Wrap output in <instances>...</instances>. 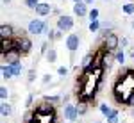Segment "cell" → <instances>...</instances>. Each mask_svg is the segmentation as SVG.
Returning a JSON list of instances; mask_svg holds the SVG:
<instances>
[{
    "label": "cell",
    "instance_id": "484cf974",
    "mask_svg": "<svg viewBox=\"0 0 134 123\" xmlns=\"http://www.w3.org/2000/svg\"><path fill=\"white\" fill-rule=\"evenodd\" d=\"M7 96H9V89L5 86H0V98H2V102H5Z\"/></svg>",
    "mask_w": 134,
    "mask_h": 123
},
{
    "label": "cell",
    "instance_id": "ffe728a7",
    "mask_svg": "<svg viewBox=\"0 0 134 123\" xmlns=\"http://www.w3.org/2000/svg\"><path fill=\"white\" fill-rule=\"evenodd\" d=\"M114 57H116V62H118V64H122V66L125 64V54H124V50L118 48V50L114 52Z\"/></svg>",
    "mask_w": 134,
    "mask_h": 123
},
{
    "label": "cell",
    "instance_id": "e575fe53",
    "mask_svg": "<svg viewBox=\"0 0 134 123\" xmlns=\"http://www.w3.org/2000/svg\"><path fill=\"white\" fill-rule=\"evenodd\" d=\"M129 57H131V59H134V46H131V48H129Z\"/></svg>",
    "mask_w": 134,
    "mask_h": 123
},
{
    "label": "cell",
    "instance_id": "2e32d148",
    "mask_svg": "<svg viewBox=\"0 0 134 123\" xmlns=\"http://www.w3.org/2000/svg\"><path fill=\"white\" fill-rule=\"evenodd\" d=\"M113 61H116V57L113 55V52L105 50V55H104V68H111V66H113Z\"/></svg>",
    "mask_w": 134,
    "mask_h": 123
},
{
    "label": "cell",
    "instance_id": "603a6c76",
    "mask_svg": "<svg viewBox=\"0 0 134 123\" xmlns=\"http://www.w3.org/2000/svg\"><path fill=\"white\" fill-rule=\"evenodd\" d=\"M77 111H79V116H84L88 113V103L86 102H79L77 103Z\"/></svg>",
    "mask_w": 134,
    "mask_h": 123
},
{
    "label": "cell",
    "instance_id": "d4e9b609",
    "mask_svg": "<svg viewBox=\"0 0 134 123\" xmlns=\"http://www.w3.org/2000/svg\"><path fill=\"white\" fill-rule=\"evenodd\" d=\"M102 73H104V68H95L91 73V77L95 80H102Z\"/></svg>",
    "mask_w": 134,
    "mask_h": 123
},
{
    "label": "cell",
    "instance_id": "d6986e66",
    "mask_svg": "<svg viewBox=\"0 0 134 123\" xmlns=\"http://www.w3.org/2000/svg\"><path fill=\"white\" fill-rule=\"evenodd\" d=\"M48 38H50V41L61 39V38H63V31H61V29H55V31H50V32H48Z\"/></svg>",
    "mask_w": 134,
    "mask_h": 123
},
{
    "label": "cell",
    "instance_id": "8fae6325",
    "mask_svg": "<svg viewBox=\"0 0 134 123\" xmlns=\"http://www.w3.org/2000/svg\"><path fill=\"white\" fill-rule=\"evenodd\" d=\"M50 13H52V5L48 2H41V4L36 7V14H38V16H48Z\"/></svg>",
    "mask_w": 134,
    "mask_h": 123
},
{
    "label": "cell",
    "instance_id": "4fadbf2b",
    "mask_svg": "<svg viewBox=\"0 0 134 123\" xmlns=\"http://www.w3.org/2000/svg\"><path fill=\"white\" fill-rule=\"evenodd\" d=\"M11 50H14V38L13 39H2V50H0V54H7Z\"/></svg>",
    "mask_w": 134,
    "mask_h": 123
},
{
    "label": "cell",
    "instance_id": "83f0119b",
    "mask_svg": "<svg viewBox=\"0 0 134 123\" xmlns=\"http://www.w3.org/2000/svg\"><path fill=\"white\" fill-rule=\"evenodd\" d=\"M98 14H100V13H98V9H91V11H90V14H88V16H90V21L98 20Z\"/></svg>",
    "mask_w": 134,
    "mask_h": 123
},
{
    "label": "cell",
    "instance_id": "44dd1931",
    "mask_svg": "<svg viewBox=\"0 0 134 123\" xmlns=\"http://www.w3.org/2000/svg\"><path fill=\"white\" fill-rule=\"evenodd\" d=\"M45 57H47V61H48V62L52 64V62H55V61H57V52L54 50V48H50V50L47 52V55H45Z\"/></svg>",
    "mask_w": 134,
    "mask_h": 123
},
{
    "label": "cell",
    "instance_id": "b9f144b4",
    "mask_svg": "<svg viewBox=\"0 0 134 123\" xmlns=\"http://www.w3.org/2000/svg\"><path fill=\"white\" fill-rule=\"evenodd\" d=\"M95 123H100V121H95Z\"/></svg>",
    "mask_w": 134,
    "mask_h": 123
},
{
    "label": "cell",
    "instance_id": "277c9868",
    "mask_svg": "<svg viewBox=\"0 0 134 123\" xmlns=\"http://www.w3.org/2000/svg\"><path fill=\"white\" fill-rule=\"evenodd\" d=\"M2 55V62L4 64H11V66H14V64H21V54L20 50H11L7 54H0Z\"/></svg>",
    "mask_w": 134,
    "mask_h": 123
},
{
    "label": "cell",
    "instance_id": "5bb4252c",
    "mask_svg": "<svg viewBox=\"0 0 134 123\" xmlns=\"http://www.w3.org/2000/svg\"><path fill=\"white\" fill-rule=\"evenodd\" d=\"M0 114H2V118H7L13 114V107H11L9 102H2L0 103Z\"/></svg>",
    "mask_w": 134,
    "mask_h": 123
},
{
    "label": "cell",
    "instance_id": "7c38bea8",
    "mask_svg": "<svg viewBox=\"0 0 134 123\" xmlns=\"http://www.w3.org/2000/svg\"><path fill=\"white\" fill-rule=\"evenodd\" d=\"M98 109H100V113L105 116V120H107V118H113V116H118V111H116V109H111L107 103H100Z\"/></svg>",
    "mask_w": 134,
    "mask_h": 123
},
{
    "label": "cell",
    "instance_id": "ee69618b",
    "mask_svg": "<svg viewBox=\"0 0 134 123\" xmlns=\"http://www.w3.org/2000/svg\"><path fill=\"white\" fill-rule=\"evenodd\" d=\"M2 123H5V121H2Z\"/></svg>",
    "mask_w": 134,
    "mask_h": 123
},
{
    "label": "cell",
    "instance_id": "1f68e13d",
    "mask_svg": "<svg viewBox=\"0 0 134 123\" xmlns=\"http://www.w3.org/2000/svg\"><path fill=\"white\" fill-rule=\"evenodd\" d=\"M50 80H52V77H50V75H43V79H41L43 84H48Z\"/></svg>",
    "mask_w": 134,
    "mask_h": 123
},
{
    "label": "cell",
    "instance_id": "e0dca14e",
    "mask_svg": "<svg viewBox=\"0 0 134 123\" xmlns=\"http://www.w3.org/2000/svg\"><path fill=\"white\" fill-rule=\"evenodd\" d=\"M45 102L59 103V102H63V96H59V95H47V96H45Z\"/></svg>",
    "mask_w": 134,
    "mask_h": 123
},
{
    "label": "cell",
    "instance_id": "d6a6232c",
    "mask_svg": "<svg viewBox=\"0 0 134 123\" xmlns=\"http://www.w3.org/2000/svg\"><path fill=\"white\" fill-rule=\"evenodd\" d=\"M107 123H120V121H118V116H113V118H107Z\"/></svg>",
    "mask_w": 134,
    "mask_h": 123
},
{
    "label": "cell",
    "instance_id": "30bf717a",
    "mask_svg": "<svg viewBox=\"0 0 134 123\" xmlns=\"http://www.w3.org/2000/svg\"><path fill=\"white\" fill-rule=\"evenodd\" d=\"M73 14L79 16V18H82V16H86V14H90V13H88V4H86V2L73 4Z\"/></svg>",
    "mask_w": 134,
    "mask_h": 123
},
{
    "label": "cell",
    "instance_id": "ab89813d",
    "mask_svg": "<svg viewBox=\"0 0 134 123\" xmlns=\"http://www.w3.org/2000/svg\"><path fill=\"white\" fill-rule=\"evenodd\" d=\"M131 25H132V31H134V20H132V23H131Z\"/></svg>",
    "mask_w": 134,
    "mask_h": 123
},
{
    "label": "cell",
    "instance_id": "8992f818",
    "mask_svg": "<svg viewBox=\"0 0 134 123\" xmlns=\"http://www.w3.org/2000/svg\"><path fill=\"white\" fill-rule=\"evenodd\" d=\"M63 114H64V120H68V121H75V120L79 118L77 105H73V103H66L64 109H63Z\"/></svg>",
    "mask_w": 134,
    "mask_h": 123
},
{
    "label": "cell",
    "instance_id": "8d00e7d4",
    "mask_svg": "<svg viewBox=\"0 0 134 123\" xmlns=\"http://www.w3.org/2000/svg\"><path fill=\"white\" fill-rule=\"evenodd\" d=\"M131 118H132V120H134V107H132V109H131Z\"/></svg>",
    "mask_w": 134,
    "mask_h": 123
},
{
    "label": "cell",
    "instance_id": "f546056e",
    "mask_svg": "<svg viewBox=\"0 0 134 123\" xmlns=\"http://www.w3.org/2000/svg\"><path fill=\"white\" fill-rule=\"evenodd\" d=\"M32 102H34V95H29V96H27V100H25V107H31Z\"/></svg>",
    "mask_w": 134,
    "mask_h": 123
},
{
    "label": "cell",
    "instance_id": "4316f807",
    "mask_svg": "<svg viewBox=\"0 0 134 123\" xmlns=\"http://www.w3.org/2000/svg\"><path fill=\"white\" fill-rule=\"evenodd\" d=\"M34 80H36V70H34V68H31V70L27 72V82H29V84H32Z\"/></svg>",
    "mask_w": 134,
    "mask_h": 123
},
{
    "label": "cell",
    "instance_id": "7a4b0ae2",
    "mask_svg": "<svg viewBox=\"0 0 134 123\" xmlns=\"http://www.w3.org/2000/svg\"><path fill=\"white\" fill-rule=\"evenodd\" d=\"M34 111H36V116L38 118H52V116H55V105L43 100L40 105H36Z\"/></svg>",
    "mask_w": 134,
    "mask_h": 123
},
{
    "label": "cell",
    "instance_id": "9a60e30c",
    "mask_svg": "<svg viewBox=\"0 0 134 123\" xmlns=\"http://www.w3.org/2000/svg\"><path fill=\"white\" fill-rule=\"evenodd\" d=\"M14 77V70L9 64H2V79H13Z\"/></svg>",
    "mask_w": 134,
    "mask_h": 123
},
{
    "label": "cell",
    "instance_id": "d590c367",
    "mask_svg": "<svg viewBox=\"0 0 134 123\" xmlns=\"http://www.w3.org/2000/svg\"><path fill=\"white\" fill-rule=\"evenodd\" d=\"M2 4H4V5H7V4H11V0H2Z\"/></svg>",
    "mask_w": 134,
    "mask_h": 123
},
{
    "label": "cell",
    "instance_id": "ac0fdd59",
    "mask_svg": "<svg viewBox=\"0 0 134 123\" xmlns=\"http://www.w3.org/2000/svg\"><path fill=\"white\" fill-rule=\"evenodd\" d=\"M100 20H93L90 21V25H88V29H90V32H100Z\"/></svg>",
    "mask_w": 134,
    "mask_h": 123
},
{
    "label": "cell",
    "instance_id": "9c48e42d",
    "mask_svg": "<svg viewBox=\"0 0 134 123\" xmlns=\"http://www.w3.org/2000/svg\"><path fill=\"white\" fill-rule=\"evenodd\" d=\"M13 38H16V36H14L13 25L2 23V25H0V39H13Z\"/></svg>",
    "mask_w": 134,
    "mask_h": 123
},
{
    "label": "cell",
    "instance_id": "60d3db41",
    "mask_svg": "<svg viewBox=\"0 0 134 123\" xmlns=\"http://www.w3.org/2000/svg\"><path fill=\"white\" fill-rule=\"evenodd\" d=\"M127 2H132V0H127Z\"/></svg>",
    "mask_w": 134,
    "mask_h": 123
},
{
    "label": "cell",
    "instance_id": "74e56055",
    "mask_svg": "<svg viewBox=\"0 0 134 123\" xmlns=\"http://www.w3.org/2000/svg\"><path fill=\"white\" fill-rule=\"evenodd\" d=\"M79 2H86V0H73V4H79Z\"/></svg>",
    "mask_w": 134,
    "mask_h": 123
},
{
    "label": "cell",
    "instance_id": "f35d334b",
    "mask_svg": "<svg viewBox=\"0 0 134 123\" xmlns=\"http://www.w3.org/2000/svg\"><path fill=\"white\" fill-rule=\"evenodd\" d=\"M93 2H95V0H86V4H88V5H90V4H93Z\"/></svg>",
    "mask_w": 134,
    "mask_h": 123
},
{
    "label": "cell",
    "instance_id": "3957f363",
    "mask_svg": "<svg viewBox=\"0 0 134 123\" xmlns=\"http://www.w3.org/2000/svg\"><path fill=\"white\" fill-rule=\"evenodd\" d=\"M27 31L29 34H34V36H40V34H45V32L48 31V25H47V21L43 20H31L29 21V25H27Z\"/></svg>",
    "mask_w": 134,
    "mask_h": 123
},
{
    "label": "cell",
    "instance_id": "836d02e7",
    "mask_svg": "<svg viewBox=\"0 0 134 123\" xmlns=\"http://www.w3.org/2000/svg\"><path fill=\"white\" fill-rule=\"evenodd\" d=\"M120 45H122V46H127V45H129V39H127V38H122V39H120Z\"/></svg>",
    "mask_w": 134,
    "mask_h": 123
},
{
    "label": "cell",
    "instance_id": "5b68a950",
    "mask_svg": "<svg viewBox=\"0 0 134 123\" xmlns=\"http://www.w3.org/2000/svg\"><path fill=\"white\" fill-rule=\"evenodd\" d=\"M73 25H75L73 16L59 14V18H57V29H61L63 32H68V31H72V29H73Z\"/></svg>",
    "mask_w": 134,
    "mask_h": 123
},
{
    "label": "cell",
    "instance_id": "6da1fadb",
    "mask_svg": "<svg viewBox=\"0 0 134 123\" xmlns=\"http://www.w3.org/2000/svg\"><path fill=\"white\" fill-rule=\"evenodd\" d=\"M102 48L107 52H116L120 48V38H118V34H114V32H109L105 38L102 39Z\"/></svg>",
    "mask_w": 134,
    "mask_h": 123
},
{
    "label": "cell",
    "instance_id": "52a82bcc",
    "mask_svg": "<svg viewBox=\"0 0 134 123\" xmlns=\"http://www.w3.org/2000/svg\"><path fill=\"white\" fill-rule=\"evenodd\" d=\"M79 45H81L79 34H68V38H66V48L70 50V54H75V52L79 50Z\"/></svg>",
    "mask_w": 134,
    "mask_h": 123
},
{
    "label": "cell",
    "instance_id": "f1b7e54d",
    "mask_svg": "<svg viewBox=\"0 0 134 123\" xmlns=\"http://www.w3.org/2000/svg\"><path fill=\"white\" fill-rule=\"evenodd\" d=\"M57 75H59V77H66V75H68V70H66L64 66H61V68H57Z\"/></svg>",
    "mask_w": 134,
    "mask_h": 123
},
{
    "label": "cell",
    "instance_id": "7bdbcfd3",
    "mask_svg": "<svg viewBox=\"0 0 134 123\" xmlns=\"http://www.w3.org/2000/svg\"><path fill=\"white\" fill-rule=\"evenodd\" d=\"M66 123H72V121H66Z\"/></svg>",
    "mask_w": 134,
    "mask_h": 123
},
{
    "label": "cell",
    "instance_id": "ba28073f",
    "mask_svg": "<svg viewBox=\"0 0 134 123\" xmlns=\"http://www.w3.org/2000/svg\"><path fill=\"white\" fill-rule=\"evenodd\" d=\"M16 39H18V50H20L23 55H27L32 48V41L29 39L27 36H18Z\"/></svg>",
    "mask_w": 134,
    "mask_h": 123
},
{
    "label": "cell",
    "instance_id": "4dcf8cb0",
    "mask_svg": "<svg viewBox=\"0 0 134 123\" xmlns=\"http://www.w3.org/2000/svg\"><path fill=\"white\" fill-rule=\"evenodd\" d=\"M127 105H129L131 109H132V107H134V91L131 93V96H129V100H127Z\"/></svg>",
    "mask_w": 134,
    "mask_h": 123
},
{
    "label": "cell",
    "instance_id": "cb8c5ba5",
    "mask_svg": "<svg viewBox=\"0 0 134 123\" xmlns=\"http://www.w3.org/2000/svg\"><path fill=\"white\" fill-rule=\"evenodd\" d=\"M23 4H25L29 9H34V11H36V7H38L41 2H40V0H23Z\"/></svg>",
    "mask_w": 134,
    "mask_h": 123
},
{
    "label": "cell",
    "instance_id": "7402d4cb",
    "mask_svg": "<svg viewBox=\"0 0 134 123\" xmlns=\"http://www.w3.org/2000/svg\"><path fill=\"white\" fill-rule=\"evenodd\" d=\"M122 11H124L125 14H134V4L132 2H127L122 5Z\"/></svg>",
    "mask_w": 134,
    "mask_h": 123
}]
</instances>
